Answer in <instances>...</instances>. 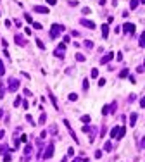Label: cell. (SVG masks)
I'll return each instance as SVG.
<instances>
[{
    "instance_id": "cell-17",
    "label": "cell",
    "mask_w": 145,
    "mask_h": 162,
    "mask_svg": "<svg viewBox=\"0 0 145 162\" xmlns=\"http://www.w3.org/2000/svg\"><path fill=\"white\" fill-rule=\"evenodd\" d=\"M138 43H140V47H142V48L145 47V31L140 35V41H138Z\"/></svg>"
},
{
    "instance_id": "cell-22",
    "label": "cell",
    "mask_w": 145,
    "mask_h": 162,
    "mask_svg": "<svg viewBox=\"0 0 145 162\" xmlns=\"http://www.w3.org/2000/svg\"><path fill=\"white\" fill-rule=\"evenodd\" d=\"M36 47H38V48H42V50H43V48H45V43H43V41H42V40H36Z\"/></svg>"
},
{
    "instance_id": "cell-31",
    "label": "cell",
    "mask_w": 145,
    "mask_h": 162,
    "mask_svg": "<svg viewBox=\"0 0 145 162\" xmlns=\"http://www.w3.org/2000/svg\"><path fill=\"white\" fill-rule=\"evenodd\" d=\"M83 90H85V91L88 90V79H83Z\"/></svg>"
},
{
    "instance_id": "cell-42",
    "label": "cell",
    "mask_w": 145,
    "mask_h": 162,
    "mask_svg": "<svg viewBox=\"0 0 145 162\" xmlns=\"http://www.w3.org/2000/svg\"><path fill=\"white\" fill-rule=\"evenodd\" d=\"M4 134H5V133H4V129H0V140L4 138Z\"/></svg>"
},
{
    "instance_id": "cell-13",
    "label": "cell",
    "mask_w": 145,
    "mask_h": 162,
    "mask_svg": "<svg viewBox=\"0 0 145 162\" xmlns=\"http://www.w3.org/2000/svg\"><path fill=\"white\" fill-rule=\"evenodd\" d=\"M136 119H138V115L133 112V114L130 115V124H131V126H135V124H136Z\"/></svg>"
},
{
    "instance_id": "cell-5",
    "label": "cell",
    "mask_w": 145,
    "mask_h": 162,
    "mask_svg": "<svg viewBox=\"0 0 145 162\" xmlns=\"http://www.w3.org/2000/svg\"><path fill=\"white\" fill-rule=\"evenodd\" d=\"M79 24L85 26V28H88V29H95L97 28L95 22H93V21H88V19H79Z\"/></svg>"
},
{
    "instance_id": "cell-37",
    "label": "cell",
    "mask_w": 145,
    "mask_h": 162,
    "mask_svg": "<svg viewBox=\"0 0 145 162\" xmlns=\"http://www.w3.org/2000/svg\"><path fill=\"white\" fill-rule=\"evenodd\" d=\"M4 160H5V162H9V160H10V153H5V157H4Z\"/></svg>"
},
{
    "instance_id": "cell-33",
    "label": "cell",
    "mask_w": 145,
    "mask_h": 162,
    "mask_svg": "<svg viewBox=\"0 0 145 162\" xmlns=\"http://www.w3.org/2000/svg\"><path fill=\"white\" fill-rule=\"evenodd\" d=\"M5 73V69H4V64H2V60H0V76Z\"/></svg>"
},
{
    "instance_id": "cell-40",
    "label": "cell",
    "mask_w": 145,
    "mask_h": 162,
    "mask_svg": "<svg viewBox=\"0 0 145 162\" xmlns=\"http://www.w3.org/2000/svg\"><path fill=\"white\" fill-rule=\"evenodd\" d=\"M47 4H50V5H55V4H57V0H47Z\"/></svg>"
},
{
    "instance_id": "cell-41",
    "label": "cell",
    "mask_w": 145,
    "mask_h": 162,
    "mask_svg": "<svg viewBox=\"0 0 145 162\" xmlns=\"http://www.w3.org/2000/svg\"><path fill=\"white\" fill-rule=\"evenodd\" d=\"M83 14H85V16H87V14H90V9H88V7H85V9H83Z\"/></svg>"
},
{
    "instance_id": "cell-28",
    "label": "cell",
    "mask_w": 145,
    "mask_h": 162,
    "mask_svg": "<svg viewBox=\"0 0 145 162\" xmlns=\"http://www.w3.org/2000/svg\"><path fill=\"white\" fill-rule=\"evenodd\" d=\"M21 102H23V98H21V97H17V98H16V102H14V107H19Z\"/></svg>"
},
{
    "instance_id": "cell-6",
    "label": "cell",
    "mask_w": 145,
    "mask_h": 162,
    "mask_svg": "<svg viewBox=\"0 0 145 162\" xmlns=\"http://www.w3.org/2000/svg\"><path fill=\"white\" fill-rule=\"evenodd\" d=\"M64 50H66V43H64V41H62V43H60V45H59L57 47V50H55V52H54V55H55V57H64Z\"/></svg>"
},
{
    "instance_id": "cell-24",
    "label": "cell",
    "mask_w": 145,
    "mask_h": 162,
    "mask_svg": "<svg viewBox=\"0 0 145 162\" xmlns=\"http://www.w3.org/2000/svg\"><path fill=\"white\" fill-rule=\"evenodd\" d=\"M69 100H71V102L78 100V95H76V93H69Z\"/></svg>"
},
{
    "instance_id": "cell-15",
    "label": "cell",
    "mask_w": 145,
    "mask_h": 162,
    "mask_svg": "<svg viewBox=\"0 0 145 162\" xmlns=\"http://www.w3.org/2000/svg\"><path fill=\"white\" fill-rule=\"evenodd\" d=\"M125 133H126L125 126H121V128H119V133H117V138H116V140H121V138H123V136H125Z\"/></svg>"
},
{
    "instance_id": "cell-7",
    "label": "cell",
    "mask_w": 145,
    "mask_h": 162,
    "mask_svg": "<svg viewBox=\"0 0 145 162\" xmlns=\"http://www.w3.org/2000/svg\"><path fill=\"white\" fill-rule=\"evenodd\" d=\"M7 88H9V91H16V90L19 88V81H17V79H10Z\"/></svg>"
},
{
    "instance_id": "cell-35",
    "label": "cell",
    "mask_w": 145,
    "mask_h": 162,
    "mask_svg": "<svg viewBox=\"0 0 145 162\" xmlns=\"http://www.w3.org/2000/svg\"><path fill=\"white\" fill-rule=\"evenodd\" d=\"M98 85L104 86V85H106V79H104V78H100V79H98Z\"/></svg>"
},
{
    "instance_id": "cell-21",
    "label": "cell",
    "mask_w": 145,
    "mask_h": 162,
    "mask_svg": "<svg viewBox=\"0 0 145 162\" xmlns=\"http://www.w3.org/2000/svg\"><path fill=\"white\" fill-rule=\"evenodd\" d=\"M109 112H111V107H109V105H104V109H102V114L106 115V114H109Z\"/></svg>"
},
{
    "instance_id": "cell-18",
    "label": "cell",
    "mask_w": 145,
    "mask_h": 162,
    "mask_svg": "<svg viewBox=\"0 0 145 162\" xmlns=\"http://www.w3.org/2000/svg\"><path fill=\"white\" fill-rule=\"evenodd\" d=\"M45 121H47V114H42V115H40L38 124H45Z\"/></svg>"
},
{
    "instance_id": "cell-30",
    "label": "cell",
    "mask_w": 145,
    "mask_h": 162,
    "mask_svg": "<svg viewBox=\"0 0 145 162\" xmlns=\"http://www.w3.org/2000/svg\"><path fill=\"white\" fill-rule=\"evenodd\" d=\"M90 74H92V78H97V76H98V71H97V69H92Z\"/></svg>"
},
{
    "instance_id": "cell-39",
    "label": "cell",
    "mask_w": 145,
    "mask_h": 162,
    "mask_svg": "<svg viewBox=\"0 0 145 162\" xmlns=\"http://www.w3.org/2000/svg\"><path fill=\"white\" fill-rule=\"evenodd\" d=\"M26 140H28V136H26V134H23V136H21V142L26 143Z\"/></svg>"
},
{
    "instance_id": "cell-38",
    "label": "cell",
    "mask_w": 145,
    "mask_h": 162,
    "mask_svg": "<svg viewBox=\"0 0 145 162\" xmlns=\"http://www.w3.org/2000/svg\"><path fill=\"white\" fill-rule=\"evenodd\" d=\"M24 19L28 21V22H31V16H29V14H24Z\"/></svg>"
},
{
    "instance_id": "cell-8",
    "label": "cell",
    "mask_w": 145,
    "mask_h": 162,
    "mask_svg": "<svg viewBox=\"0 0 145 162\" xmlns=\"http://www.w3.org/2000/svg\"><path fill=\"white\" fill-rule=\"evenodd\" d=\"M16 43H17V45H19V47H23V45H26V40H24V36H23V35H16Z\"/></svg>"
},
{
    "instance_id": "cell-3",
    "label": "cell",
    "mask_w": 145,
    "mask_h": 162,
    "mask_svg": "<svg viewBox=\"0 0 145 162\" xmlns=\"http://www.w3.org/2000/svg\"><path fill=\"white\" fill-rule=\"evenodd\" d=\"M54 150H55L54 143H50V145H47V148H45V153H43V159H50V157L54 155Z\"/></svg>"
},
{
    "instance_id": "cell-10",
    "label": "cell",
    "mask_w": 145,
    "mask_h": 162,
    "mask_svg": "<svg viewBox=\"0 0 145 162\" xmlns=\"http://www.w3.org/2000/svg\"><path fill=\"white\" fill-rule=\"evenodd\" d=\"M35 12H38V14H48V9L43 7V5H36L35 7Z\"/></svg>"
},
{
    "instance_id": "cell-2",
    "label": "cell",
    "mask_w": 145,
    "mask_h": 162,
    "mask_svg": "<svg viewBox=\"0 0 145 162\" xmlns=\"http://www.w3.org/2000/svg\"><path fill=\"white\" fill-rule=\"evenodd\" d=\"M62 123H64V126L68 128V131H69V134L73 136V140H74V142H76V143H79V138H78L76 134H74V131H73V128H71V124H69V121H68V119H64Z\"/></svg>"
},
{
    "instance_id": "cell-36",
    "label": "cell",
    "mask_w": 145,
    "mask_h": 162,
    "mask_svg": "<svg viewBox=\"0 0 145 162\" xmlns=\"http://www.w3.org/2000/svg\"><path fill=\"white\" fill-rule=\"evenodd\" d=\"M21 104H23V109H28V107H29V104L26 102V100H24V102H21Z\"/></svg>"
},
{
    "instance_id": "cell-34",
    "label": "cell",
    "mask_w": 145,
    "mask_h": 162,
    "mask_svg": "<svg viewBox=\"0 0 145 162\" xmlns=\"http://www.w3.org/2000/svg\"><path fill=\"white\" fill-rule=\"evenodd\" d=\"M100 157H102V152H100V150H97V152H95V159H100Z\"/></svg>"
},
{
    "instance_id": "cell-47",
    "label": "cell",
    "mask_w": 145,
    "mask_h": 162,
    "mask_svg": "<svg viewBox=\"0 0 145 162\" xmlns=\"http://www.w3.org/2000/svg\"><path fill=\"white\" fill-rule=\"evenodd\" d=\"M143 67H145V60H143Z\"/></svg>"
},
{
    "instance_id": "cell-27",
    "label": "cell",
    "mask_w": 145,
    "mask_h": 162,
    "mask_svg": "<svg viewBox=\"0 0 145 162\" xmlns=\"http://www.w3.org/2000/svg\"><path fill=\"white\" fill-rule=\"evenodd\" d=\"M128 76V69H123L121 73H119V78H126Z\"/></svg>"
},
{
    "instance_id": "cell-29",
    "label": "cell",
    "mask_w": 145,
    "mask_h": 162,
    "mask_svg": "<svg viewBox=\"0 0 145 162\" xmlns=\"http://www.w3.org/2000/svg\"><path fill=\"white\" fill-rule=\"evenodd\" d=\"M76 60L83 62V60H85V55H81V54H76Z\"/></svg>"
},
{
    "instance_id": "cell-16",
    "label": "cell",
    "mask_w": 145,
    "mask_h": 162,
    "mask_svg": "<svg viewBox=\"0 0 145 162\" xmlns=\"http://www.w3.org/2000/svg\"><path fill=\"white\" fill-rule=\"evenodd\" d=\"M48 98H50V102L54 104V109H57V110H59V105H57V100H55V97L50 93V95H48Z\"/></svg>"
},
{
    "instance_id": "cell-43",
    "label": "cell",
    "mask_w": 145,
    "mask_h": 162,
    "mask_svg": "<svg viewBox=\"0 0 145 162\" xmlns=\"http://www.w3.org/2000/svg\"><path fill=\"white\" fill-rule=\"evenodd\" d=\"M140 107H145V98L142 100V102H140Z\"/></svg>"
},
{
    "instance_id": "cell-14",
    "label": "cell",
    "mask_w": 145,
    "mask_h": 162,
    "mask_svg": "<svg viewBox=\"0 0 145 162\" xmlns=\"http://www.w3.org/2000/svg\"><path fill=\"white\" fill-rule=\"evenodd\" d=\"M138 4H140V0H130V9L135 10L136 7H138Z\"/></svg>"
},
{
    "instance_id": "cell-44",
    "label": "cell",
    "mask_w": 145,
    "mask_h": 162,
    "mask_svg": "<svg viewBox=\"0 0 145 162\" xmlns=\"http://www.w3.org/2000/svg\"><path fill=\"white\" fill-rule=\"evenodd\" d=\"M73 162H81V159H79V157H76V159H74Z\"/></svg>"
},
{
    "instance_id": "cell-23",
    "label": "cell",
    "mask_w": 145,
    "mask_h": 162,
    "mask_svg": "<svg viewBox=\"0 0 145 162\" xmlns=\"http://www.w3.org/2000/svg\"><path fill=\"white\" fill-rule=\"evenodd\" d=\"M81 123L88 124V123H90V115H83V117H81Z\"/></svg>"
},
{
    "instance_id": "cell-26",
    "label": "cell",
    "mask_w": 145,
    "mask_h": 162,
    "mask_svg": "<svg viewBox=\"0 0 145 162\" xmlns=\"http://www.w3.org/2000/svg\"><path fill=\"white\" fill-rule=\"evenodd\" d=\"M85 47H87V48H93V41L87 40V41H85Z\"/></svg>"
},
{
    "instance_id": "cell-20",
    "label": "cell",
    "mask_w": 145,
    "mask_h": 162,
    "mask_svg": "<svg viewBox=\"0 0 145 162\" xmlns=\"http://www.w3.org/2000/svg\"><path fill=\"white\" fill-rule=\"evenodd\" d=\"M138 148H140V150H143V148H145V136L140 140V143H138Z\"/></svg>"
},
{
    "instance_id": "cell-32",
    "label": "cell",
    "mask_w": 145,
    "mask_h": 162,
    "mask_svg": "<svg viewBox=\"0 0 145 162\" xmlns=\"http://www.w3.org/2000/svg\"><path fill=\"white\" fill-rule=\"evenodd\" d=\"M33 28H35V29H42V24H40V22H33Z\"/></svg>"
},
{
    "instance_id": "cell-12",
    "label": "cell",
    "mask_w": 145,
    "mask_h": 162,
    "mask_svg": "<svg viewBox=\"0 0 145 162\" xmlns=\"http://www.w3.org/2000/svg\"><path fill=\"white\" fill-rule=\"evenodd\" d=\"M102 36H104V38L109 36V26H107V24H102Z\"/></svg>"
},
{
    "instance_id": "cell-45",
    "label": "cell",
    "mask_w": 145,
    "mask_h": 162,
    "mask_svg": "<svg viewBox=\"0 0 145 162\" xmlns=\"http://www.w3.org/2000/svg\"><path fill=\"white\" fill-rule=\"evenodd\" d=\"M2 114H4V110H0V117H2Z\"/></svg>"
},
{
    "instance_id": "cell-9",
    "label": "cell",
    "mask_w": 145,
    "mask_h": 162,
    "mask_svg": "<svg viewBox=\"0 0 145 162\" xmlns=\"http://www.w3.org/2000/svg\"><path fill=\"white\" fill-rule=\"evenodd\" d=\"M112 57H114V55H112V52H109L107 55H104V57L100 59V62H102V64H107V62H111V60H112Z\"/></svg>"
},
{
    "instance_id": "cell-48",
    "label": "cell",
    "mask_w": 145,
    "mask_h": 162,
    "mask_svg": "<svg viewBox=\"0 0 145 162\" xmlns=\"http://www.w3.org/2000/svg\"><path fill=\"white\" fill-rule=\"evenodd\" d=\"M0 152H2V147H0Z\"/></svg>"
},
{
    "instance_id": "cell-25",
    "label": "cell",
    "mask_w": 145,
    "mask_h": 162,
    "mask_svg": "<svg viewBox=\"0 0 145 162\" xmlns=\"http://www.w3.org/2000/svg\"><path fill=\"white\" fill-rule=\"evenodd\" d=\"M26 119H28V123L31 124V126H36V123L33 121V117H31V115H26Z\"/></svg>"
},
{
    "instance_id": "cell-11",
    "label": "cell",
    "mask_w": 145,
    "mask_h": 162,
    "mask_svg": "<svg viewBox=\"0 0 145 162\" xmlns=\"http://www.w3.org/2000/svg\"><path fill=\"white\" fill-rule=\"evenodd\" d=\"M119 128H121V126H114V128L111 129V136H112V138H117V133H119Z\"/></svg>"
},
{
    "instance_id": "cell-4",
    "label": "cell",
    "mask_w": 145,
    "mask_h": 162,
    "mask_svg": "<svg viewBox=\"0 0 145 162\" xmlns=\"http://www.w3.org/2000/svg\"><path fill=\"white\" fill-rule=\"evenodd\" d=\"M135 29H136V26H135V24H131V22H125V24H123V31H125V33H131V35H135Z\"/></svg>"
},
{
    "instance_id": "cell-19",
    "label": "cell",
    "mask_w": 145,
    "mask_h": 162,
    "mask_svg": "<svg viewBox=\"0 0 145 162\" xmlns=\"http://www.w3.org/2000/svg\"><path fill=\"white\" fill-rule=\"evenodd\" d=\"M111 148H112L111 142H106V145H104V150H106V152H111Z\"/></svg>"
},
{
    "instance_id": "cell-46",
    "label": "cell",
    "mask_w": 145,
    "mask_h": 162,
    "mask_svg": "<svg viewBox=\"0 0 145 162\" xmlns=\"http://www.w3.org/2000/svg\"><path fill=\"white\" fill-rule=\"evenodd\" d=\"M140 2H142V4H145V0H140Z\"/></svg>"
},
{
    "instance_id": "cell-1",
    "label": "cell",
    "mask_w": 145,
    "mask_h": 162,
    "mask_svg": "<svg viewBox=\"0 0 145 162\" xmlns=\"http://www.w3.org/2000/svg\"><path fill=\"white\" fill-rule=\"evenodd\" d=\"M64 29H66V28H64L62 24H52V28H50V31H48V35H50V38H52V40H55L59 35L64 31Z\"/></svg>"
}]
</instances>
